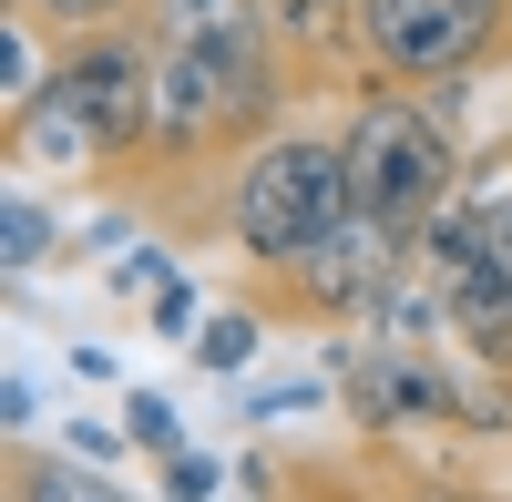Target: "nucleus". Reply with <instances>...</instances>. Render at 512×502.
Here are the masks:
<instances>
[{
  "label": "nucleus",
  "mask_w": 512,
  "mask_h": 502,
  "mask_svg": "<svg viewBox=\"0 0 512 502\" xmlns=\"http://www.w3.org/2000/svg\"><path fill=\"white\" fill-rule=\"evenodd\" d=\"M359 216V185H349V134H338V113L297 103L267 144L236 154V175L216 185V205L185 226V236H216L236 246L246 287H277L318 257V246Z\"/></svg>",
  "instance_id": "f257e3e1"
},
{
  "label": "nucleus",
  "mask_w": 512,
  "mask_h": 502,
  "mask_svg": "<svg viewBox=\"0 0 512 502\" xmlns=\"http://www.w3.org/2000/svg\"><path fill=\"white\" fill-rule=\"evenodd\" d=\"M338 134H349L359 216H369V226H390L410 257H420V226H431L441 205L472 185V154H461V134L431 113V93H400V82H379V72L349 93Z\"/></svg>",
  "instance_id": "f03ea898"
},
{
  "label": "nucleus",
  "mask_w": 512,
  "mask_h": 502,
  "mask_svg": "<svg viewBox=\"0 0 512 502\" xmlns=\"http://www.w3.org/2000/svg\"><path fill=\"white\" fill-rule=\"evenodd\" d=\"M359 52L400 93L512 72V0H359Z\"/></svg>",
  "instance_id": "7ed1b4c3"
},
{
  "label": "nucleus",
  "mask_w": 512,
  "mask_h": 502,
  "mask_svg": "<svg viewBox=\"0 0 512 502\" xmlns=\"http://www.w3.org/2000/svg\"><path fill=\"white\" fill-rule=\"evenodd\" d=\"M400 267H410V246H400L390 226L349 216V226H338V236H328V246H318V257L297 267V277L256 287V308H267V318H349V328H359V308H369V298H379V287H390Z\"/></svg>",
  "instance_id": "20e7f679"
},
{
  "label": "nucleus",
  "mask_w": 512,
  "mask_h": 502,
  "mask_svg": "<svg viewBox=\"0 0 512 502\" xmlns=\"http://www.w3.org/2000/svg\"><path fill=\"white\" fill-rule=\"evenodd\" d=\"M267 31H277V62L297 72V93H359L369 52H359V0H267Z\"/></svg>",
  "instance_id": "39448f33"
},
{
  "label": "nucleus",
  "mask_w": 512,
  "mask_h": 502,
  "mask_svg": "<svg viewBox=\"0 0 512 502\" xmlns=\"http://www.w3.org/2000/svg\"><path fill=\"white\" fill-rule=\"evenodd\" d=\"M62 246H72V226H62V205H52V195H31V185L0 195V267H11V277H41Z\"/></svg>",
  "instance_id": "423d86ee"
},
{
  "label": "nucleus",
  "mask_w": 512,
  "mask_h": 502,
  "mask_svg": "<svg viewBox=\"0 0 512 502\" xmlns=\"http://www.w3.org/2000/svg\"><path fill=\"white\" fill-rule=\"evenodd\" d=\"M0 502H134L123 482H103V472H82L72 451H31V441H11V492Z\"/></svg>",
  "instance_id": "0eeeda50"
},
{
  "label": "nucleus",
  "mask_w": 512,
  "mask_h": 502,
  "mask_svg": "<svg viewBox=\"0 0 512 502\" xmlns=\"http://www.w3.org/2000/svg\"><path fill=\"white\" fill-rule=\"evenodd\" d=\"M277 482H287V502H400L379 451H359V462H287Z\"/></svg>",
  "instance_id": "6e6552de"
},
{
  "label": "nucleus",
  "mask_w": 512,
  "mask_h": 502,
  "mask_svg": "<svg viewBox=\"0 0 512 502\" xmlns=\"http://www.w3.org/2000/svg\"><path fill=\"white\" fill-rule=\"evenodd\" d=\"M256 339H267V308L236 298V308H216L195 328V369H205V380H236V369H256Z\"/></svg>",
  "instance_id": "1a4fd4ad"
},
{
  "label": "nucleus",
  "mask_w": 512,
  "mask_h": 502,
  "mask_svg": "<svg viewBox=\"0 0 512 502\" xmlns=\"http://www.w3.org/2000/svg\"><path fill=\"white\" fill-rule=\"evenodd\" d=\"M21 21H41L52 41H93V31H134L144 0H11Z\"/></svg>",
  "instance_id": "9d476101"
},
{
  "label": "nucleus",
  "mask_w": 512,
  "mask_h": 502,
  "mask_svg": "<svg viewBox=\"0 0 512 502\" xmlns=\"http://www.w3.org/2000/svg\"><path fill=\"white\" fill-rule=\"evenodd\" d=\"M123 441H134L144 462H175V451H195V441H185V410L164 400V390H123Z\"/></svg>",
  "instance_id": "9b49d317"
},
{
  "label": "nucleus",
  "mask_w": 512,
  "mask_h": 502,
  "mask_svg": "<svg viewBox=\"0 0 512 502\" xmlns=\"http://www.w3.org/2000/svg\"><path fill=\"white\" fill-rule=\"evenodd\" d=\"M164 287H175V246H164V236H134V246H123V257H113V298H164Z\"/></svg>",
  "instance_id": "f8f14e48"
},
{
  "label": "nucleus",
  "mask_w": 512,
  "mask_h": 502,
  "mask_svg": "<svg viewBox=\"0 0 512 502\" xmlns=\"http://www.w3.org/2000/svg\"><path fill=\"white\" fill-rule=\"evenodd\" d=\"M338 400V369H308V380H267L246 390V421H297V410H328Z\"/></svg>",
  "instance_id": "ddd939ff"
},
{
  "label": "nucleus",
  "mask_w": 512,
  "mask_h": 502,
  "mask_svg": "<svg viewBox=\"0 0 512 502\" xmlns=\"http://www.w3.org/2000/svg\"><path fill=\"white\" fill-rule=\"evenodd\" d=\"M236 472L216 462V451H175V462H154V502H216Z\"/></svg>",
  "instance_id": "4468645a"
},
{
  "label": "nucleus",
  "mask_w": 512,
  "mask_h": 502,
  "mask_svg": "<svg viewBox=\"0 0 512 502\" xmlns=\"http://www.w3.org/2000/svg\"><path fill=\"white\" fill-rule=\"evenodd\" d=\"M205 318H216V308H205L195 287L175 277V287H164V298H154V339H185V328H205Z\"/></svg>",
  "instance_id": "2eb2a0df"
},
{
  "label": "nucleus",
  "mask_w": 512,
  "mask_h": 502,
  "mask_svg": "<svg viewBox=\"0 0 512 502\" xmlns=\"http://www.w3.org/2000/svg\"><path fill=\"white\" fill-rule=\"evenodd\" d=\"M31 410H41V390L11 369V380H0V431H11V441H31Z\"/></svg>",
  "instance_id": "dca6fc26"
},
{
  "label": "nucleus",
  "mask_w": 512,
  "mask_h": 502,
  "mask_svg": "<svg viewBox=\"0 0 512 502\" xmlns=\"http://www.w3.org/2000/svg\"><path fill=\"white\" fill-rule=\"evenodd\" d=\"M72 451H82V462H113V451H134V441H113L103 421H72Z\"/></svg>",
  "instance_id": "f3484780"
},
{
  "label": "nucleus",
  "mask_w": 512,
  "mask_h": 502,
  "mask_svg": "<svg viewBox=\"0 0 512 502\" xmlns=\"http://www.w3.org/2000/svg\"><path fill=\"white\" fill-rule=\"evenodd\" d=\"M502 164H512V134H502Z\"/></svg>",
  "instance_id": "a211bd4d"
}]
</instances>
